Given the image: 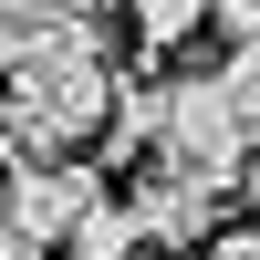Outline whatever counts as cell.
<instances>
[{
	"instance_id": "8",
	"label": "cell",
	"mask_w": 260,
	"mask_h": 260,
	"mask_svg": "<svg viewBox=\"0 0 260 260\" xmlns=\"http://www.w3.org/2000/svg\"><path fill=\"white\" fill-rule=\"evenodd\" d=\"M208 260H260V229H240V240H219Z\"/></svg>"
},
{
	"instance_id": "1",
	"label": "cell",
	"mask_w": 260,
	"mask_h": 260,
	"mask_svg": "<svg viewBox=\"0 0 260 260\" xmlns=\"http://www.w3.org/2000/svg\"><path fill=\"white\" fill-rule=\"evenodd\" d=\"M0 62H11V115H0L11 167H52V156H73V146H94L104 125H115L125 83H115V31H104V11L62 0V11H42V21H11Z\"/></svg>"
},
{
	"instance_id": "4",
	"label": "cell",
	"mask_w": 260,
	"mask_h": 260,
	"mask_svg": "<svg viewBox=\"0 0 260 260\" xmlns=\"http://www.w3.org/2000/svg\"><path fill=\"white\" fill-rule=\"evenodd\" d=\"M156 136H167V83H125V94H115V125H104V156L136 167V156H156Z\"/></svg>"
},
{
	"instance_id": "5",
	"label": "cell",
	"mask_w": 260,
	"mask_h": 260,
	"mask_svg": "<svg viewBox=\"0 0 260 260\" xmlns=\"http://www.w3.org/2000/svg\"><path fill=\"white\" fill-rule=\"evenodd\" d=\"M198 21H219V0H136V11H125V31H136L146 62H156V52H177Z\"/></svg>"
},
{
	"instance_id": "2",
	"label": "cell",
	"mask_w": 260,
	"mask_h": 260,
	"mask_svg": "<svg viewBox=\"0 0 260 260\" xmlns=\"http://www.w3.org/2000/svg\"><path fill=\"white\" fill-rule=\"evenodd\" d=\"M94 208H115L104 167H83V156L11 167V219H0V260H52V250H73V229L94 219Z\"/></svg>"
},
{
	"instance_id": "6",
	"label": "cell",
	"mask_w": 260,
	"mask_h": 260,
	"mask_svg": "<svg viewBox=\"0 0 260 260\" xmlns=\"http://www.w3.org/2000/svg\"><path fill=\"white\" fill-rule=\"evenodd\" d=\"M136 250H146V219H136V198L94 208V219L73 229V260H136Z\"/></svg>"
},
{
	"instance_id": "7",
	"label": "cell",
	"mask_w": 260,
	"mask_h": 260,
	"mask_svg": "<svg viewBox=\"0 0 260 260\" xmlns=\"http://www.w3.org/2000/svg\"><path fill=\"white\" fill-rule=\"evenodd\" d=\"M219 31L240 42V31H260V0H219Z\"/></svg>"
},
{
	"instance_id": "3",
	"label": "cell",
	"mask_w": 260,
	"mask_h": 260,
	"mask_svg": "<svg viewBox=\"0 0 260 260\" xmlns=\"http://www.w3.org/2000/svg\"><path fill=\"white\" fill-rule=\"evenodd\" d=\"M219 208H229V187L187 177V167H156V177L136 187V219H146V250H198L208 229H219Z\"/></svg>"
},
{
	"instance_id": "9",
	"label": "cell",
	"mask_w": 260,
	"mask_h": 260,
	"mask_svg": "<svg viewBox=\"0 0 260 260\" xmlns=\"http://www.w3.org/2000/svg\"><path fill=\"white\" fill-rule=\"evenodd\" d=\"M0 11H11V21H42V11H62V0H0Z\"/></svg>"
},
{
	"instance_id": "10",
	"label": "cell",
	"mask_w": 260,
	"mask_h": 260,
	"mask_svg": "<svg viewBox=\"0 0 260 260\" xmlns=\"http://www.w3.org/2000/svg\"><path fill=\"white\" fill-rule=\"evenodd\" d=\"M83 11H136V0H83Z\"/></svg>"
}]
</instances>
